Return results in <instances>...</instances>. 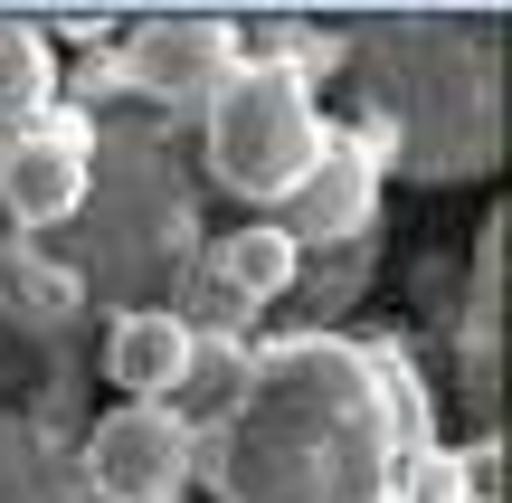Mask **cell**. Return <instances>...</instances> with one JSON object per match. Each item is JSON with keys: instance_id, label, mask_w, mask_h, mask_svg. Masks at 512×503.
<instances>
[{"instance_id": "obj_1", "label": "cell", "mask_w": 512, "mask_h": 503, "mask_svg": "<svg viewBox=\"0 0 512 503\" xmlns=\"http://www.w3.org/2000/svg\"><path fill=\"white\" fill-rule=\"evenodd\" d=\"M437 456L427 390L399 342L275 333L190 418V485L209 503H399Z\"/></svg>"}, {"instance_id": "obj_2", "label": "cell", "mask_w": 512, "mask_h": 503, "mask_svg": "<svg viewBox=\"0 0 512 503\" xmlns=\"http://www.w3.org/2000/svg\"><path fill=\"white\" fill-rule=\"evenodd\" d=\"M361 114L389 124L408 181H484L503 162V10L380 19L342 38Z\"/></svg>"}, {"instance_id": "obj_3", "label": "cell", "mask_w": 512, "mask_h": 503, "mask_svg": "<svg viewBox=\"0 0 512 503\" xmlns=\"http://www.w3.org/2000/svg\"><path fill=\"white\" fill-rule=\"evenodd\" d=\"M200 114H209V171L256 209H275L304 181V162L323 152V105H313V86L285 76V67H266V57H238L228 86L209 95Z\"/></svg>"}, {"instance_id": "obj_4", "label": "cell", "mask_w": 512, "mask_h": 503, "mask_svg": "<svg viewBox=\"0 0 512 503\" xmlns=\"http://www.w3.org/2000/svg\"><path fill=\"white\" fill-rule=\"evenodd\" d=\"M95 152H105L95 114H76V105L29 114V124L0 143V209H10L19 228H67L76 209L95 200Z\"/></svg>"}, {"instance_id": "obj_5", "label": "cell", "mask_w": 512, "mask_h": 503, "mask_svg": "<svg viewBox=\"0 0 512 503\" xmlns=\"http://www.w3.org/2000/svg\"><path fill=\"white\" fill-rule=\"evenodd\" d=\"M95 503H181L190 494V418L181 409H105L86 428V475Z\"/></svg>"}, {"instance_id": "obj_6", "label": "cell", "mask_w": 512, "mask_h": 503, "mask_svg": "<svg viewBox=\"0 0 512 503\" xmlns=\"http://www.w3.org/2000/svg\"><path fill=\"white\" fill-rule=\"evenodd\" d=\"M380 181L389 171L370 162V143L351 124H323V152L304 162V181L285 190V238H294V257H313V247H361L370 238V219H380Z\"/></svg>"}, {"instance_id": "obj_7", "label": "cell", "mask_w": 512, "mask_h": 503, "mask_svg": "<svg viewBox=\"0 0 512 503\" xmlns=\"http://www.w3.org/2000/svg\"><path fill=\"white\" fill-rule=\"evenodd\" d=\"M238 57H247V38L228 19H143L114 48V86L152 95V105H209Z\"/></svg>"}, {"instance_id": "obj_8", "label": "cell", "mask_w": 512, "mask_h": 503, "mask_svg": "<svg viewBox=\"0 0 512 503\" xmlns=\"http://www.w3.org/2000/svg\"><path fill=\"white\" fill-rule=\"evenodd\" d=\"M200 371V333H190L171 304H124L105 333V380L133 390V409H171V390H190Z\"/></svg>"}, {"instance_id": "obj_9", "label": "cell", "mask_w": 512, "mask_h": 503, "mask_svg": "<svg viewBox=\"0 0 512 503\" xmlns=\"http://www.w3.org/2000/svg\"><path fill=\"white\" fill-rule=\"evenodd\" d=\"M503 238H512V219L494 209V219L475 228V276H465V314H456V333H465V399H475L484 437H494V399H503Z\"/></svg>"}, {"instance_id": "obj_10", "label": "cell", "mask_w": 512, "mask_h": 503, "mask_svg": "<svg viewBox=\"0 0 512 503\" xmlns=\"http://www.w3.org/2000/svg\"><path fill=\"white\" fill-rule=\"evenodd\" d=\"M200 276L219 285L228 304H275V295L304 285V257H294V238L275 219H247V228H228V238H209Z\"/></svg>"}, {"instance_id": "obj_11", "label": "cell", "mask_w": 512, "mask_h": 503, "mask_svg": "<svg viewBox=\"0 0 512 503\" xmlns=\"http://www.w3.org/2000/svg\"><path fill=\"white\" fill-rule=\"evenodd\" d=\"M0 503H86V485L67 475V456L48 447V428L0 409Z\"/></svg>"}, {"instance_id": "obj_12", "label": "cell", "mask_w": 512, "mask_h": 503, "mask_svg": "<svg viewBox=\"0 0 512 503\" xmlns=\"http://www.w3.org/2000/svg\"><path fill=\"white\" fill-rule=\"evenodd\" d=\"M57 105V57H48V29L29 19H0V143H10L29 114Z\"/></svg>"}]
</instances>
